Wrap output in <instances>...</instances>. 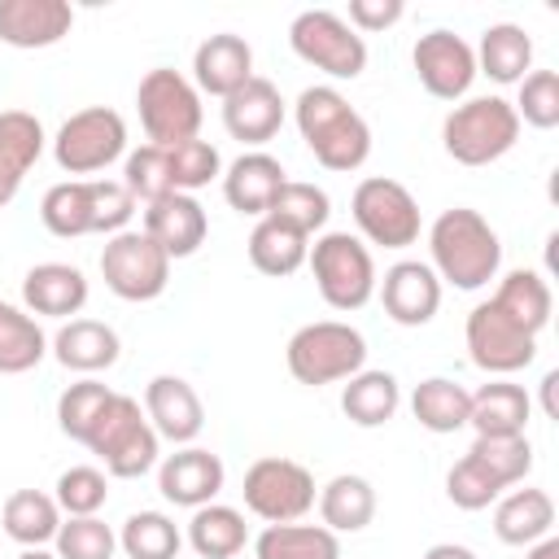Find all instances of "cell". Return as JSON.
I'll use <instances>...</instances> for the list:
<instances>
[{"instance_id": "7402d4cb", "label": "cell", "mask_w": 559, "mask_h": 559, "mask_svg": "<svg viewBox=\"0 0 559 559\" xmlns=\"http://www.w3.org/2000/svg\"><path fill=\"white\" fill-rule=\"evenodd\" d=\"M87 306V275L70 262H39L22 275V310L44 319H74Z\"/></svg>"}, {"instance_id": "ba28073f", "label": "cell", "mask_w": 559, "mask_h": 559, "mask_svg": "<svg viewBox=\"0 0 559 559\" xmlns=\"http://www.w3.org/2000/svg\"><path fill=\"white\" fill-rule=\"evenodd\" d=\"M349 214H354V227L362 231V240L380 245V249H406L424 231L419 201L411 197L406 183H397L389 175H367L349 197Z\"/></svg>"}, {"instance_id": "52a82bcc", "label": "cell", "mask_w": 559, "mask_h": 559, "mask_svg": "<svg viewBox=\"0 0 559 559\" xmlns=\"http://www.w3.org/2000/svg\"><path fill=\"white\" fill-rule=\"evenodd\" d=\"M135 109H140V127H144L148 144H157V148H175L183 140H197L201 118H205L201 92L192 87V79L170 70V66H157L140 79Z\"/></svg>"}, {"instance_id": "b9f144b4", "label": "cell", "mask_w": 559, "mask_h": 559, "mask_svg": "<svg viewBox=\"0 0 559 559\" xmlns=\"http://www.w3.org/2000/svg\"><path fill=\"white\" fill-rule=\"evenodd\" d=\"M467 454H472L502 489L524 485V476L533 472V445H528L524 432H520V437H476Z\"/></svg>"}, {"instance_id": "7a4b0ae2", "label": "cell", "mask_w": 559, "mask_h": 559, "mask_svg": "<svg viewBox=\"0 0 559 559\" xmlns=\"http://www.w3.org/2000/svg\"><path fill=\"white\" fill-rule=\"evenodd\" d=\"M293 118H297L306 148L314 153V162L323 170L349 175L371 157V127L336 87H328V83L306 87L293 105Z\"/></svg>"}, {"instance_id": "e575fe53", "label": "cell", "mask_w": 559, "mask_h": 559, "mask_svg": "<svg viewBox=\"0 0 559 559\" xmlns=\"http://www.w3.org/2000/svg\"><path fill=\"white\" fill-rule=\"evenodd\" d=\"M467 411H472V393L450 376H428L411 393V415L419 419V428H428L437 437L467 428Z\"/></svg>"}, {"instance_id": "277c9868", "label": "cell", "mask_w": 559, "mask_h": 559, "mask_svg": "<svg viewBox=\"0 0 559 559\" xmlns=\"http://www.w3.org/2000/svg\"><path fill=\"white\" fill-rule=\"evenodd\" d=\"M284 362L297 384H310V389L336 384L367 367V336L341 319H319L288 336Z\"/></svg>"}, {"instance_id": "603a6c76", "label": "cell", "mask_w": 559, "mask_h": 559, "mask_svg": "<svg viewBox=\"0 0 559 559\" xmlns=\"http://www.w3.org/2000/svg\"><path fill=\"white\" fill-rule=\"evenodd\" d=\"M284 166H280V157H271L266 148H249V153H240L227 170H223V197H227V205L236 210V214H253V218H262L266 210H271V201H275V192L284 188Z\"/></svg>"}, {"instance_id": "f6af8a7d", "label": "cell", "mask_w": 559, "mask_h": 559, "mask_svg": "<svg viewBox=\"0 0 559 559\" xmlns=\"http://www.w3.org/2000/svg\"><path fill=\"white\" fill-rule=\"evenodd\" d=\"M520 96H515V118L520 127H537V131H550L559 127V74L555 70H528L520 83Z\"/></svg>"}, {"instance_id": "9c48e42d", "label": "cell", "mask_w": 559, "mask_h": 559, "mask_svg": "<svg viewBox=\"0 0 559 559\" xmlns=\"http://www.w3.org/2000/svg\"><path fill=\"white\" fill-rule=\"evenodd\" d=\"M52 157L66 175H96L127 157V122L109 105H87L70 114L52 135Z\"/></svg>"}, {"instance_id": "4dcf8cb0", "label": "cell", "mask_w": 559, "mask_h": 559, "mask_svg": "<svg viewBox=\"0 0 559 559\" xmlns=\"http://www.w3.org/2000/svg\"><path fill=\"white\" fill-rule=\"evenodd\" d=\"M397 406H402V384H397L393 371H367V367H362V371L349 376L345 389H341V411H345V419L358 424V428H380V424H389V419L397 415Z\"/></svg>"}, {"instance_id": "f5cc1de1", "label": "cell", "mask_w": 559, "mask_h": 559, "mask_svg": "<svg viewBox=\"0 0 559 559\" xmlns=\"http://www.w3.org/2000/svg\"><path fill=\"white\" fill-rule=\"evenodd\" d=\"M524 559H559V537H542V542H533Z\"/></svg>"}, {"instance_id": "4fadbf2b", "label": "cell", "mask_w": 559, "mask_h": 559, "mask_svg": "<svg viewBox=\"0 0 559 559\" xmlns=\"http://www.w3.org/2000/svg\"><path fill=\"white\" fill-rule=\"evenodd\" d=\"M463 341H467V358L485 371V376H515L537 358V336H528L524 328H515L493 301L472 306L467 323H463Z\"/></svg>"}, {"instance_id": "60d3db41", "label": "cell", "mask_w": 559, "mask_h": 559, "mask_svg": "<svg viewBox=\"0 0 559 559\" xmlns=\"http://www.w3.org/2000/svg\"><path fill=\"white\" fill-rule=\"evenodd\" d=\"M109 397H114V389L109 384H100L96 376H83V380H74L61 397H57V428L70 437V441H87V432H92V424L100 419V411L109 406Z\"/></svg>"}, {"instance_id": "d6a6232c", "label": "cell", "mask_w": 559, "mask_h": 559, "mask_svg": "<svg viewBox=\"0 0 559 559\" xmlns=\"http://www.w3.org/2000/svg\"><path fill=\"white\" fill-rule=\"evenodd\" d=\"M0 524L22 550L26 546H48L61 528V507L44 489H13L0 507Z\"/></svg>"}, {"instance_id": "f1b7e54d", "label": "cell", "mask_w": 559, "mask_h": 559, "mask_svg": "<svg viewBox=\"0 0 559 559\" xmlns=\"http://www.w3.org/2000/svg\"><path fill=\"white\" fill-rule=\"evenodd\" d=\"M319 520L323 528H332L336 537L341 533H362L371 520H376V489L367 476L358 472H341L332 476L323 489H319Z\"/></svg>"}, {"instance_id": "2e32d148", "label": "cell", "mask_w": 559, "mask_h": 559, "mask_svg": "<svg viewBox=\"0 0 559 559\" xmlns=\"http://www.w3.org/2000/svg\"><path fill=\"white\" fill-rule=\"evenodd\" d=\"M223 480H227V467L214 450H201V445H179L175 454H166L157 463V489L166 502L175 507H205L223 493Z\"/></svg>"}, {"instance_id": "7dc6e473", "label": "cell", "mask_w": 559, "mask_h": 559, "mask_svg": "<svg viewBox=\"0 0 559 559\" xmlns=\"http://www.w3.org/2000/svg\"><path fill=\"white\" fill-rule=\"evenodd\" d=\"M166 153H170V183H175V192H197V188H205L210 179L223 175L218 148L210 140H201V135L183 140V144H175Z\"/></svg>"}, {"instance_id": "8992f818", "label": "cell", "mask_w": 559, "mask_h": 559, "mask_svg": "<svg viewBox=\"0 0 559 559\" xmlns=\"http://www.w3.org/2000/svg\"><path fill=\"white\" fill-rule=\"evenodd\" d=\"M306 266L314 275V288L319 297L332 306V310H362L371 297H376V258L371 249L349 236V231H323L314 236L310 253H306Z\"/></svg>"}, {"instance_id": "3957f363", "label": "cell", "mask_w": 559, "mask_h": 559, "mask_svg": "<svg viewBox=\"0 0 559 559\" xmlns=\"http://www.w3.org/2000/svg\"><path fill=\"white\" fill-rule=\"evenodd\" d=\"M83 445L100 459L105 476H118V480H135V476L153 472L157 454H162V437L153 432L144 406L127 393L109 397V406L100 411V419L92 424Z\"/></svg>"}, {"instance_id": "816d5d0a", "label": "cell", "mask_w": 559, "mask_h": 559, "mask_svg": "<svg viewBox=\"0 0 559 559\" xmlns=\"http://www.w3.org/2000/svg\"><path fill=\"white\" fill-rule=\"evenodd\" d=\"M424 559H476V550H467L459 542H437V546L424 550Z\"/></svg>"}, {"instance_id": "f35d334b", "label": "cell", "mask_w": 559, "mask_h": 559, "mask_svg": "<svg viewBox=\"0 0 559 559\" xmlns=\"http://www.w3.org/2000/svg\"><path fill=\"white\" fill-rule=\"evenodd\" d=\"M179 546H183V533L166 511H135L118 528V550L127 559H175Z\"/></svg>"}, {"instance_id": "cb8c5ba5", "label": "cell", "mask_w": 559, "mask_h": 559, "mask_svg": "<svg viewBox=\"0 0 559 559\" xmlns=\"http://www.w3.org/2000/svg\"><path fill=\"white\" fill-rule=\"evenodd\" d=\"M48 345H52L57 362L66 371H79V376L109 371L118 362V354H122L118 332L109 323H100V319H66Z\"/></svg>"}, {"instance_id": "44dd1931", "label": "cell", "mask_w": 559, "mask_h": 559, "mask_svg": "<svg viewBox=\"0 0 559 559\" xmlns=\"http://www.w3.org/2000/svg\"><path fill=\"white\" fill-rule=\"evenodd\" d=\"M74 9L66 0H0V44L52 48L70 35Z\"/></svg>"}, {"instance_id": "ffe728a7", "label": "cell", "mask_w": 559, "mask_h": 559, "mask_svg": "<svg viewBox=\"0 0 559 559\" xmlns=\"http://www.w3.org/2000/svg\"><path fill=\"white\" fill-rule=\"evenodd\" d=\"M249 79H253V48H249L245 35L218 31V35H205L197 44V52H192V87L197 92H210V96L227 100Z\"/></svg>"}, {"instance_id": "5b68a950", "label": "cell", "mask_w": 559, "mask_h": 559, "mask_svg": "<svg viewBox=\"0 0 559 559\" xmlns=\"http://www.w3.org/2000/svg\"><path fill=\"white\" fill-rule=\"evenodd\" d=\"M520 140V118L502 96H472L454 105L441 122V144L459 166H489L507 157Z\"/></svg>"}, {"instance_id": "bcb514c9", "label": "cell", "mask_w": 559, "mask_h": 559, "mask_svg": "<svg viewBox=\"0 0 559 559\" xmlns=\"http://www.w3.org/2000/svg\"><path fill=\"white\" fill-rule=\"evenodd\" d=\"M57 507L61 515H96L105 502H109V476L92 463H79V467H66L57 476Z\"/></svg>"}, {"instance_id": "1f68e13d", "label": "cell", "mask_w": 559, "mask_h": 559, "mask_svg": "<svg viewBox=\"0 0 559 559\" xmlns=\"http://www.w3.org/2000/svg\"><path fill=\"white\" fill-rule=\"evenodd\" d=\"M489 301H493L515 328H524L528 336H537V332L550 323V306H555L550 284H546L537 271H528V266L507 271V275L498 280V293H493Z\"/></svg>"}, {"instance_id": "83f0119b", "label": "cell", "mask_w": 559, "mask_h": 559, "mask_svg": "<svg viewBox=\"0 0 559 559\" xmlns=\"http://www.w3.org/2000/svg\"><path fill=\"white\" fill-rule=\"evenodd\" d=\"M476 52V74L493 79V83H520L533 70V35L515 22H493L485 26Z\"/></svg>"}, {"instance_id": "6da1fadb", "label": "cell", "mask_w": 559, "mask_h": 559, "mask_svg": "<svg viewBox=\"0 0 559 559\" xmlns=\"http://www.w3.org/2000/svg\"><path fill=\"white\" fill-rule=\"evenodd\" d=\"M428 253H432V271L441 284H454L463 293L485 288L489 280H498L502 271V240L489 227V218L472 205H454L441 210L428 227Z\"/></svg>"}, {"instance_id": "74e56055", "label": "cell", "mask_w": 559, "mask_h": 559, "mask_svg": "<svg viewBox=\"0 0 559 559\" xmlns=\"http://www.w3.org/2000/svg\"><path fill=\"white\" fill-rule=\"evenodd\" d=\"M39 223L61 236V240H79L92 236V179H61L44 192L39 201Z\"/></svg>"}, {"instance_id": "f546056e", "label": "cell", "mask_w": 559, "mask_h": 559, "mask_svg": "<svg viewBox=\"0 0 559 559\" xmlns=\"http://www.w3.org/2000/svg\"><path fill=\"white\" fill-rule=\"evenodd\" d=\"M306 253H310V236H301L297 227H288L271 214L258 218L253 231H249V262H253V271H262L271 280H284V275L301 271Z\"/></svg>"}, {"instance_id": "836d02e7", "label": "cell", "mask_w": 559, "mask_h": 559, "mask_svg": "<svg viewBox=\"0 0 559 559\" xmlns=\"http://www.w3.org/2000/svg\"><path fill=\"white\" fill-rule=\"evenodd\" d=\"M183 542L201 555V559H236L249 542V524L236 507H223V502H205L192 511L188 520V533Z\"/></svg>"}, {"instance_id": "ab89813d", "label": "cell", "mask_w": 559, "mask_h": 559, "mask_svg": "<svg viewBox=\"0 0 559 559\" xmlns=\"http://www.w3.org/2000/svg\"><path fill=\"white\" fill-rule=\"evenodd\" d=\"M271 218H280V223H288V227H297L301 236H314L323 223H328V214H332V201H328V192L319 188V183H306V179H284V188L275 192V201H271V210H266ZM262 214V218H266Z\"/></svg>"}, {"instance_id": "4316f807", "label": "cell", "mask_w": 559, "mask_h": 559, "mask_svg": "<svg viewBox=\"0 0 559 559\" xmlns=\"http://www.w3.org/2000/svg\"><path fill=\"white\" fill-rule=\"evenodd\" d=\"M528 415H533V402H528L524 384L489 380L472 393L467 428H476V437H520L528 428Z\"/></svg>"}, {"instance_id": "11a10c76", "label": "cell", "mask_w": 559, "mask_h": 559, "mask_svg": "<svg viewBox=\"0 0 559 559\" xmlns=\"http://www.w3.org/2000/svg\"><path fill=\"white\" fill-rule=\"evenodd\" d=\"M17 559H57V555H52V550H44V546H26Z\"/></svg>"}, {"instance_id": "30bf717a", "label": "cell", "mask_w": 559, "mask_h": 559, "mask_svg": "<svg viewBox=\"0 0 559 559\" xmlns=\"http://www.w3.org/2000/svg\"><path fill=\"white\" fill-rule=\"evenodd\" d=\"M293 52L328 79H358L367 70V39L332 9H306L288 26Z\"/></svg>"}, {"instance_id": "ac0fdd59", "label": "cell", "mask_w": 559, "mask_h": 559, "mask_svg": "<svg viewBox=\"0 0 559 559\" xmlns=\"http://www.w3.org/2000/svg\"><path fill=\"white\" fill-rule=\"evenodd\" d=\"M140 231H148L162 245V253L175 262V258H192L205 245L210 218H205V205L192 192H166V197L144 205V227Z\"/></svg>"}, {"instance_id": "ee69618b", "label": "cell", "mask_w": 559, "mask_h": 559, "mask_svg": "<svg viewBox=\"0 0 559 559\" xmlns=\"http://www.w3.org/2000/svg\"><path fill=\"white\" fill-rule=\"evenodd\" d=\"M122 188L135 197V201H157L166 192H175L170 183V153L157 148V144H140L122 157Z\"/></svg>"}, {"instance_id": "9a60e30c", "label": "cell", "mask_w": 559, "mask_h": 559, "mask_svg": "<svg viewBox=\"0 0 559 559\" xmlns=\"http://www.w3.org/2000/svg\"><path fill=\"white\" fill-rule=\"evenodd\" d=\"M380 306L397 328H424L432 323V314L441 310V280L428 262L402 258L384 271V280H376Z\"/></svg>"}, {"instance_id": "e0dca14e", "label": "cell", "mask_w": 559, "mask_h": 559, "mask_svg": "<svg viewBox=\"0 0 559 559\" xmlns=\"http://www.w3.org/2000/svg\"><path fill=\"white\" fill-rule=\"evenodd\" d=\"M284 114H288V105H284L280 87L271 79H262V74H253L245 87H236L223 100V127H227V135L240 140V144H249V148H262L266 140H275L280 127H284Z\"/></svg>"}, {"instance_id": "c3c4849f", "label": "cell", "mask_w": 559, "mask_h": 559, "mask_svg": "<svg viewBox=\"0 0 559 559\" xmlns=\"http://www.w3.org/2000/svg\"><path fill=\"white\" fill-rule=\"evenodd\" d=\"M502 493H507V489H502L472 454H463V459L445 472V498H450L459 511H485V507H493Z\"/></svg>"}, {"instance_id": "5bb4252c", "label": "cell", "mask_w": 559, "mask_h": 559, "mask_svg": "<svg viewBox=\"0 0 559 559\" xmlns=\"http://www.w3.org/2000/svg\"><path fill=\"white\" fill-rule=\"evenodd\" d=\"M411 66H415V79L424 83L428 96L437 100H463L476 83V52L463 35L437 26L428 35L415 39L411 48Z\"/></svg>"}, {"instance_id": "484cf974", "label": "cell", "mask_w": 559, "mask_h": 559, "mask_svg": "<svg viewBox=\"0 0 559 559\" xmlns=\"http://www.w3.org/2000/svg\"><path fill=\"white\" fill-rule=\"evenodd\" d=\"M555 528V498L546 489H511L493 502V533L502 546H533Z\"/></svg>"}, {"instance_id": "f907efd6", "label": "cell", "mask_w": 559, "mask_h": 559, "mask_svg": "<svg viewBox=\"0 0 559 559\" xmlns=\"http://www.w3.org/2000/svg\"><path fill=\"white\" fill-rule=\"evenodd\" d=\"M406 4L402 0H349V26L358 35H371V31H389L393 22H402Z\"/></svg>"}, {"instance_id": "d6986e66", "label": "cell", "mask_w": 559, "mask_h": 559, "mask_svg": "<svg viewBox=\"0 0 559 559\" xmlns=\"http://www.w3.org/2000/svg\"><path fill=\"white\" fill-rule=\"evenodd\" d=\"M144 415L162 441L192 445L205 428V406L183 376H153L144 384Z\"/></svg>"}, {"instance_id": "7bdbcfd3", "label": "cell", "mask_w": 559, "mask_h": 559, "mask_svg": "<svg viewBox=\"0 0 559 559\" xmlns=\"http://www.w3.org/2000/svg\"><path fill=\"white\" fill-rule=\"evenodd\" d=\"M57 559H114L118 533L100 515H66L57 537H52Z\"/></svg>"}, {"instance_id": "d4e9b609", "label": "cell", "mask_w": 559, "mask_h": 559, "mask_svg": "<svg viewBox=\"0 0 559 559\" xmlns=\"http://www.w3.org/2000/svg\"><path fill=\"white\" fill-rule=\"evenodd\" d=\"M44 140L48 135H44L35 114H26V109H4L0 114V210L17 197L26 170L44 153Z\"/></svg>"}, {"instance_id": "db71d44e", "label": "cell", "mask_w": 559, "mask_h": 559, "mask_svg": "<svg viewBox=\"0 0 559 559\" xmlns=\"http://www.w3.org/2000/svg\"><path fill=\"white\" fill-rule=\"evenodd\" d=\"M555 384H559V371H546L542 376V406H546L550 419H555Z\"/></svg>"}, {"instance_id": "8d00e7d4", "label": "cell", "mask_w": 559, "mask_h": 559, "mask_svg": "<svg viewBox=\"0 0 559 559\" xmlns=\"http://www.w3.org/2000/svg\"><path fill=\"white\" fill-rule=\"evenodd\" d=\"M44 354H48V336L35 323V314L13 301H0V376H22L39 367Z\"/></svg>"}, {"instance_id": "7c38bea8", "label": "cell", "mask_w": 559, "mask_h": 559, "mask_svg": "<svg viewBox=\"0 0 559 559\" xmlns=\"http://www.w3.org/2000/svg\"><path fill=\"white\" fill-rule=\"evenodd\" d=\"M240 498H245V511H253L258 520H266V524H293V520H301L314 507L319 489H314L310 467H301L297 459L266 454V459L249 463L245 485H240Z\"/></svg>"}, {"instance_id": "8fae6325", "label": "cell", "mask_w": 559, "mask_h": 559, "mask_svg": "<svg viewBox=\"0 0 559 559\" xmlns=\"http://www.w3.org/2000/svg\"><path fill=\"white\" fill-rule=\"evenodd\" d=\"M100 280L122 301H153L170 284V258L162 253V245L148 231L127 227V231L105 240V249H100Z\"/></svg>"}, {"instance_id": "681fc988", "label": "cell", "mask_w": 559, "mask_h": 559, "mask_svg": "<svg viewBox=\"0 0 559 559\" xmlns=\"http://www.w3.org/2000/svg\"><path fill=\"white\" fill-rule=\"evenodd\" d=\"M135 214V197L122 188V179H92V231L118 236L127 231Z\"/></svg>"}, {"instance_id": "d590c367", "label": "cell", "mask_w": 559, "mask_h": 559, "mask_svg": "<svg viewBox=\"0 0 559 559\" xmlns=\"http://www.w3.org/2000/svg\"><path fill=\"white\" fill-rule=\"evenodd\" d=\"M253 559H341V537L323 524H266L253 537Z\"/></svg>"}]
</instances>
